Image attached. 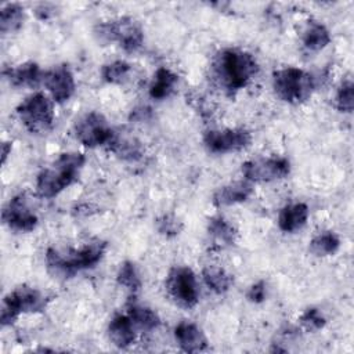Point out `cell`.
<instances>
[{"label": "cell", "mask_w": 354, "mask_h": 354, "mask_svg": "<svg viewBox=\"0 0 354 354\" xmlns=\"http://www.w3.org/2000/svg\"><path fill=\"white\" fill-rule=\"evenodd\" d=\"M257 72L259 64L254 57L239 48H224L216 54L212 62L213 80L230 95L248 86Z\"/></svg>", "instance_id": "obj_1"}, {"label": "cell", "mask_w": 354, "mask_h": 354, "mask_svg": "<svg viewBox=\"0 0 354 354\" xmlns=\"http://www.w3.org/2000/svg\"><path fill=\"white\" fill-rule=\"evenodd\" d=\"M106 250V242L93 241L79 249L48 248L46 252L47 270L54 278H71L79 271L93 268L101 261Z\"/></svg>", "instance_id": "obj_2"}, {"label": "cell", "mask_w": 354, "mask_h": 354, "mask_svg": "<svg viewBox=\"0 0 354 354\" xmlns=\"http://www.w3.org/2000/svg\"><path fill=\"white\" fill-rule=\"evenodd\" d=\"M86 162V156L80 152L61 153L48 167L43 169L36 178V192L40 198H54L79 176Z\"/></svg>", "instance_id": "obj_3"}, {"label": "cell", "mask_w": 354, "mask_h": 354, "mask_svg": "<svg viewBox=\"0 0 354 354\" xmlns=\"http://www.w3.org/2000/svg\"><path fill=\"white\" fill-rule=\"evenodd\" d=\"M272 87L282 101L288 104H300L311 97L315 88V79L311 73L303 69L286 66L274 71Z\"/></svg>", "instance_id": "obj_4"}, {"label": "cell", "mask_w": 354, "mask_h": 354, "mask_svg": "<svg viewBox=\"0 0 354 354\" xmlns=\"http://www.w3.org/2000/svg\"><path fill=\"white\" fill-rule=\"evenodd\" d=\"M94 35L98 41L105 44L118 41L126 53H136L144 43L142 28L130 17L100 22L94 29Z\"/></svg>", "instance_id": "obj_5"}, {"label": "cell", "mask_w": 354, "mask_h": 354, "mask_svg": "<svg viewBox=\"0 0 354 354\" xmlns=\"http://www.w3.org/2000/svg\"><path fill=\"white\" fill-rule=\"evenodd\" d=\"M47 303L48 297L39 289L28 285L17 286L3 300L0 314L1 325H11L24 313H40L46 308Z\"/></svg>", "instance_id": "obj_6"}, {"label": "cell", "mask_w": 354, "mask_h": 354, "mask_svg": "<svg viewBox=\"0 0 354 354\" xmlns=\"http://www.w3.org/2000/svg\"><path fill=\"white\" fill-rule=\"evenodd\" d=\"M17 115L28 131L33 134L47 133L54 124L53 100L43 93H35L17 106Z\"/></svg>", "instance_id": "obj_7"}, {"label": "cell", "mask_w": 354, "mask_h": 354, "mask_svg": "<svg viewBox=\"0 0 354 354\" xmlns=\"http://www.w3.org/2000/svg\"><path fill=\"white\" fill-rule=\"evenodd\" d=\"M166 289L180 307L192 308L198 304L199 290L196 277L189 267L176 266L170 268L166 278Z\"/></svg>", "instance_id": "obj_8"}, {"label": "cell", "mask_w": 354, "mask_h": 354, "mask_svg": "<svg viewBox=\"0 0 354 354\" xmlns=\"http://www.w3.org/2000/svg\"><path fill=\"white\" fill-rule=\"evenodd\" d=\"M73 133L79 142L90 148L108 145L115 134L106 119L94 111L83 115L79 120H76Z\"/></svg>", "instance_id": "obj_9"}, {"label": "cell", "mask_w": 354, "mask_h": 354, "mask_svg": "<svg viewBox=\"0 0 354 354\" xmlns=\"http://www.w3.org/2000/svg\"><path fill=\"white\" fill-rule=\"evenodd\" d=\"M290 171V163L282 156L256 158L242 165V174L249 183H270L285 178Z\"/></svg>", "instance_id": "obj_10"}, {"label": "cell", "mask_w": 354, "mask_h": 354, "mask_svg": "<svg viewBox=\"0 0 354 354\" xmlns=\"http://www.w3.org/2000/svg\"><path fill=\"white\" fill-rule=\"evenodd\" d=\"M252 142V136L245 129L209 130L203 136V144L212 153H230L245 149Z\"/></svg>", "instance_id": "obj_11"}, {"label": "cell", "mask_w": 354, "mask_h": 354, "mask_svg": "<svg viewBox=\"0 0 354 354\" xmlns=\"http://www.w3.org/2000/svg\"><path fill=\"white\" fill-rule=\"evenodd\" d=\"M1 220L6 225L18 232L33 231L39 221L24 194H19L8 201V203L3 207Z\"/></svg>", "instance_id": "obj_12"}, {"label": "cell", "mask_w": 354, "mask_h": 354, "mask_svg": "<svg viewBox=\"0 0 354 354\" xmlns=\"http://www.w3.org/2000/svg\"><path fill=\"white\" fill-rule=\"evenodd\" d=\"M43 82L54 102L62 104L75 93V77L68 65H57L43 75Z\"/></svg>", "instance_id": "obj_13"}, {"label": "cell", "mask_w": 354, "mask_h": 354, "mask_svg": "<svg viewBox=\"0 0 354 354\" xmlns=\"http://www.w3.org/2000/svg\"><path fill=\"white\" fill-rule=\"evenodd\" d=\"M174 337L180 348L185 353H199L207 347V339L202 329L189 321H181L176 325Z\"/></svg>", "instance_id": "obj_14"}, {"label": "cell", "mask_w": 354, "mask_h": 354, "mask_svg": "<svg viewBox=\"0 0 354 354\" xmlns=\"http://www.w3.org/2000/svg\"><path fill=\"white\" fill-rule=\"evenodd\" d=\"M253 194V187L252 183L242 180V181H235L227 185L220 187L216 189L213 194L212 202L216 206H231L236 203H242L249 199V196Z\"/></svg>", "instance_id": "obj_15"}, {"label": "cell", "mask_w": 354, "mask_h": 354, "mask_svg": "<svg viewBox=\"0 0 354 354\" xmlns=\"http://www.w3.org/2000/svg\"><path fill=\"white\" fill-rule=\"evenodd\" d=\"M3 75L14 87H36L43 79L39 65L33 61L19 64L15 68L4 69Z\"/></svg>", "instance_id": "obj_16"}, {"label": "cell", "mask_w": 354, "mask_h": 354, "mask_svg": "<svg viewBox=\"0 0 354 354\" xmlns=\"http://www.w3.org/2000/svg\"><path fill=\"white\" fill-rule=\"evenodd\" d=\"M308 206L303 202L286 205L278 214V227L283 232H295L303 228L308 220Z\"/></svg>", "instance_id": "obj_17"}, {"label": "cell", "mask_w": 354, "mask_h": 354, "mask_svg": "<svg viewBox=\"0 0 354 354\" xmlns=\"http://www.w3.org/2000/svg\"><path fill=\"white\" fill-rule=\"evenodd\" d=\"M133 321L129 315L116 314L108 325V336L119 348H127L136 340Z\"/></svg>", "instance_id": "obj_18"}, {"label": "cell", "mask_w": 354, "mask_h": 354, "mask_svg": "<svg viewBox=\"0 0 354 354\" xmlns=\"http://www.w3.org/2000/svg\"><path fill=\"white\" fill-rule=\"evenodd\" d=\"M106 147L112 153L123 160H138L144 155V148L138 140H136L134 137L119 136L116 133L113 134L111 142Z\"/></svg>", "instance_id": "obj_19"}, {"label": "cell", "mask_w": 354, "mask_h": 354, "mask_svg": "<svg viewBox=\"0 0 354 354\" xmlns=\"http://www.w3.org/2000/svg\"><path fill=\"white\" fill-rule=\"evenodd\" d=\"M178 83V76L171 72L170 69L162 66L159 68L155 75L153 79L149 84V95L153 100H163L166 97H169L173 91L176 84Z\"/></svg>", "instance_id": "obj_20"}, {"label": "cell", "mask_w": 354, "mask_h": 354, "mask_svg": "<svg viewBox=\"0 0 354 354\" xmlns=\"http://www.w3.org/2000/svg\"><path fill=\"white\" fill-rule=\"evenodd\" d=\"M301 41L310 51H319L330 43V33L326 26L317 21H310L303 30Z\"/></svg>", "instance_id": "obj_21"}, {"label": "cell", "mask_w": 354, "mask_h": 354, "mask_svg": "<svg viewBox=\"0 0 354 354\" xmlns=\"http://www.w3.org/2000/svg\"><path fill=\"white\" fill-rule=\"evenodd\" d=\"M25 19V10L18 3H8L0 10V30L3 35L18 30Z\"/></svg>", "instance_id": "obj_22"}, {"label": "cell", "mask_w": 354, "mask_h": 354, "mask_svg": "<svg viewBox=\"0 0 354 354\" xmlns=\"http://www.w3.org/2000/svg\"><path fill=\"white\" fill-rule=\"evenodd\" d=\"M207 232L213 238V241L223 246H230L235 243L236 239V230L221 216L212 217L209 220Z\"/></svg>", "instance_id": "obj_23"}, {"label": "cell", "mask_w": 354, "mask_h": 354, "mask_svg": "<svg viewBox=\"0 0 354 354\" xmlns=\"http://www.w3.org/2000/svg\"><path fill=\"white\" fill-rule=\"evenodd\" d=\"M202 277H203L206 286L216 295L225 293L234 282L232 277L225 270H223L220 267H214V266L205 267L202 271Z\"/></svg>", "instance_id": "obj_24"}, {"label": "cell", "mask_w": 354, "mask_h": 354, "mask_svg": "<svg viewBox=\"0 0 354 354\" xmlns=\"http://www.w3.org/2000/svg\"><path fill=\"white\" fill-rule=\"evenodd\" d=\"M127 313H129V317L133 321V324L145 330L156 329L160 325L159 315L152 308H149L147 306L130 303L127 306Z\"/></svg>", "instance_id": "obj_25"}, {"label": "cell", "mask_w": 354, "mask_h": 354, "mask_svg": "<svg viewBox=\"0 0 354 354\" xmlns=\"http://www.w3.org/2000/svg\"><path fill=\"white\" fill-rule=\"evenodd\" d=\"M340 248L339 236L332 231H324L317 234L310 242V252L318 257L332 256Z\"/></svg>", "instance_id": "obj_26"}, {"label": "cell", "mask_w": 354, "mask_h": 354, "mask_svg": "<svg viewBox=\"0 0 354 354\" xmlns=\"http://www.w3.org/2000/svg\"><path fill=\"white\" fill-rule=\"evenodd\" d=\"M116 281L120 286L126 288L129 292L136 293L140 290L142 282L140 272L133 261H123L118 270Z\"/></svg>", "instance_id": "obj_27"}, {"label": "cell", "mask_w": 354, "mask_h": 354, "mask_svg": "<svg viewBox=\"0 0 354 354\" xmlns=\"http://www.w3.org/2000/svg\"><path fill=\"white\" fill-rule=\"evenodd\" d=\"M130 71H131L130 64H127L126 61L118 59V61L104 65L101 69V76H102L104 82H106V83L120 84L127 79Z\"/></svg>", "instance_id": "obj_28"}, {"label": "cell", "mask_w": 354, "mask_h": 354, "mask_svg": "<svg viewBox=\"0 0 354 354\" xmlns=\"http://www.w3.org/2000/svg\"><path fill=\"white\" fill-rule=\"evenodd\" d=\"M336 108L340 112L351 113L354 108V84L351 80H346L340 84L336 93Z\"/></svg>", "instance_id": "obj_29"}, {"label": "cell", "mask_w": 354, "mask_h": 354, "mask_svg": "<svg viewBox=\"0 0 354 354\" xmlns=\"http://www.w3.org/2000/svg\"><path fill=\"white\" fill-rule=\"evenodd\" d=\"M300 324L301 326L308 330V332H315V330H319L325 326L326 324V319L325 317L322 315V313L315 308V307H310L307 308L301 315H300Z\"/></svg>", "instance_id": "obj_30"}, {"label": "cell", "mask_w": 354, "mask_h": 354, "mask_svg": "<svg viewBox=\"0 0 354 354\" xmlns=\"http://www.w3.org/2000/svg\"><path fill=\"white\" fill-rule=\"evenodd\" d=\"M156 230L160 235L171 238L180 234L183 230V223L173 214H163L156 220Z\"/></svg>", "instance_id": "obj_31"}, {"label": "cell", "mask_w": 354, "mask_h": 354, "mask_svg": "<svg viewBox=\"0 0 354 354\" xmlns=\"http://www.w3.org/2000/svg\"><path fill=\"white\" fill-rule=\"evenodd\" d=\"M266 293H267V290H266V282H264V281H259V282L253 283V285L249 288V290H248V293H246V297H248L249 301L257 304V303L264 301Z\"/></svg>", "instance_id": "obj_32"}, {"label": "cell", "mask_w": 354, "mask_h": 354, "mask_svg": "<svg viewBox=\"0 0 354 354\" xmlns=\"http://www.w3.org/2000/svg\"><path fill=\"white\" fill-rule=\"evenodd\" d=\"M35 14H36V17H37L39 19L46 21V19H48V18H51V17L55 15V6H54V4H50V3H41V4H39V6L36 7Z\"/></svg>", "instance_id": "obj_33"}, {"label": "cell", "mask_w": 354, "mask_h": 354, "mask_svg": "<svg viewBox=\"0 0 354 354\" xmlns=\"http://www.w3.org/2000/svg\"><path fill=\"white\" fill-rule=\"evenodd\" d=\"M10 152H11V142H7V141L3 142V145H1V162L3 163L6 162Z\"/></svg>", "instance_id": "obj_34"}]
</instances>
